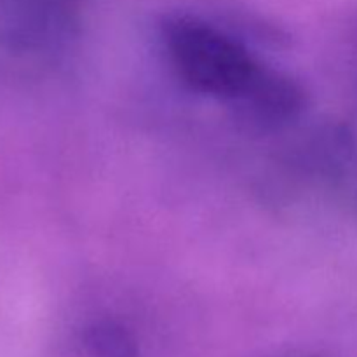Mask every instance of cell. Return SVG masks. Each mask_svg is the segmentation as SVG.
<instances>
[{
  "label": "cell",
  "instance_id": "2",
  "mask_svg": "<svg viewBox=\"0 0 357 357\" xmlns=\"http://www.w3.org/2000/svg\"><path fill=\"white\" fill-rule=\"evenodd\" d=\"M80 0H0V66L54 61L79 30Z\"/></svg>",
  "mask_w": 357,
  "mask_h": 357
},
{
  "label": "cell",
  "instance_id": "1",
  "mask_svg": "<svg viewBox=\"0 0 357 357\" xmlns=\"http://www.w3.org/2000/svg\"><path fill=\"white\" fill-rule=\"evenodd\" d=\"M164 49L190 89L232 105L244 100L267 70L239 40L197 17L167 21Z\"/></svg>",
  "mask_w": 357,
  "mask_h": 357
},
{
  "label": "cell",
  "instance_id": "3",
  "mask_svg": "<svg viewBox=\"0 0 357 357\" xmlns=\"http://www.w3.org/2000/svg\"><path fill=\"white\" fill-rule=\"evenodd\" d=\"M82 351L87 357H138L135 335L117 321L101 319L82 331Z\"/></svg>",
  "mask_w": 357,
  "mask_h": 357
}]
</instances>
